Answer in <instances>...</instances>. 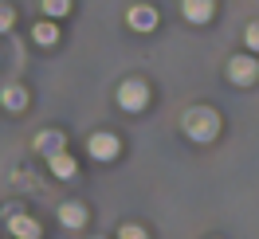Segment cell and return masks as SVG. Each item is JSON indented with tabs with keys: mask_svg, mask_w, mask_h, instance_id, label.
<instances>
[{
	"mask_svg": "<svg viewBox=\"0 0 259 239\" xmlns=\"http://www.w3.org/2000/svg\"><path fill=\"white\" fill-rule=\"evenodd\" d=\"M35 149H39L48 161L59 157V153H67V149H63V133H59V129H44V133L35 137Z\"/></svg>",
	"mask_w": 259,
	"mask_h": 239,
	"instance_id": "8992f818",
	"label": "cell"
},
{
	"mask_svg": "<svg viewBox=\"0 0 259 239\" xmlns=\"http://www.w3.org/2000/svg\"><path fill=\"white\" fill-rule=\"evenodd\" d=\"M255 75H259V63L251 59V55H236V59L228 63V79H232V82H240V86L255 82Z\"/></svg>",
	"mask_w": 259,
	"mask_h": 239,
	"instance_id": "3957f363",
	"label": "cell"
},
{
	"mask_svg": "<svg viewBox=\"0 0 259 239\" xmlns=\"http://www.w3.org/2000/svg\"><path fill=\"white\" fill-rule=\"evenodd\" d=\"M44 12L48 16H67L71 12V0H44Z\"/></svg>",
	"mask_w": 259,
	"mask_h": 239,
	"instance_id": "4fadbf2b",
	"label": "cell"
},
{
	"mask_svg": "<svg viewBox=\"0 0 259 239\" xmlns=\"http://www.w3.org/2000/svg\"><path fill=\"white\" fill-rule=\"evenodd\" d=\"M32 39L48 47V43H55V39H59V28H55L51 20H44V24H35V28H32Z\"/></svg>",
	"mask_w": 259,
	"mask_h": 239,
	"instance_id": "7c38bea8",
	"label": "cell"
},
{
	"mask_svg": "<svg viewBox=\"0 0 259 239\" xmlns=\"http://www.w3.org/2000/svg\"><path fill=\"white\" fill-rule=\"evenodd\" d=\"M181 8H185V20H193V24H204V20H212V12H216L212 0H181Z\"/></svg>",
	"mask_w": 259,
	"mask_h": 239,
	"instance_id": "ba28073f",
	"label": "cell"
},
{
	"mask_svg": "<svg viewBox=\"0 0 259 239\" xmlns=\"http://www.w3.org/2000/svg\"><path fill=\"white\" fill-rule=\"evenodd\" d=\"M91 157L114 161L118 157V137H114V133H95V137H91Z\"/></svg>",
	"mask_w": 259,
	"mask_h": 239,
	"instance_id": "5b68a950",
	"label": "cell"
},
{
	"mask_svg": "<svg viewBox=\"0 0 259 239\" xmlns=\"http://www.w3.org/2000/svg\"><path fill=\"white\" fill-rule=\"evenodd\" d=\"M126 20H130L134 32H153V28H157V8H149V4H134Z\"/></svg>",
	"mask_w": 259,
	"mask_h": 239,
	"instance_id": "277c9868",
	"label": "cell"
},
{
	"mask_svg": "<svg viewBox=\"0 0 259 239\" xmlns=\"http://www.w3.org/2000/svg\"><path fill=\"white\" fill-rule=\"evenodd\" d=\"M0 102H4V110H24V106H28V90H24V86H4Z\"/></svg>",
	"mask_w": 259,
	"mask_h": 239,
	"instance_id": "9c48e42d",
	"label": "cell"
},
{
	"mask_svg": "<svg viewBox=\"0 0 259 239\" xmlns=\"http://www.w3.org/2000/svg\"><path fill=\"white\" fill-rule=\"evenodd\" d=\"M8 231L16 239H39V223L32 220V216H24V212H16L12 220H8Z\"/></svg>",
	"mask_w": 259,
	"mask_h": 239,
	"instance_id": "52a82bcc",
	"label": "cell"
},
{
	"mask_svg": "<svg viewBox=\"0 0 259 239\" xmlns=\"http://www.w3.org/2000/svg\"><path fill=\"white\" fill-rule=\"evenodd\" d=\"M12 8H8V4H0V32H8V28H12Z\"/></svg>",
	"mask_w": 259,
	"mask_h": 239,
	"instance_id": "9a60e30c",
	"label": "cell"
},
{
	"mask_svg": "<svg viewBox=\"0 0 259 239\" xmlns=\"http://www.w3.org/2000/svg\"><path fill=\"white\" fill-rule=\"evenodd\" d=\"M122 239H146V231H142L138 223H126V227H122Z\"/></svg>",
	"mask_w": 259,
	"mask_h": 239,
	"instance_id": "2e32d148",
	"label": "cell"
},
{
	"mask_svg": "<svg viewBox=\"0 0 259 239\" xmlns=\"http://www.w3.org/2000/svg\"><path fill=\"white\" fill-rule=\"evenodd\" d=\"M243 39H247V47H251V51H259V24H247Z\"/></svg>",
	"mask_w": 259,
	"mask_h": 239,
	"instance_id": "5bb4252c",
	"label": "cell"
},
{
	"mask_svg": "<svg viewBox=\"0 0 259 239\" xmlns=\"http://www.w3.org/2000/svg\"><path fill=\"white\" fill-rule=\"evenodd\" d=\"M59 220H63L67 227H82V223H87V208L71 200V204H63V208H59Z\"/></svg>",
	"mask_w": 259,
	"mask_h": 239,
	"instance_id": "30bf717a",
	"label": "cell"
},
{
	"mask_svg": "<svg viewBox=\"0 0 259 239\" xmlns=\"http://www.w3.org/2000/svg\"><path fill=\"white\" fill-rule=\"evenodd\" d=\"M146 102H149V86L142 79H126L118 86V106H122V110L138 114V110H146Z\"/></svg>",
	"mask_w": 259,
	"mask_h": 239,
	"instance_id": "7a4b0ae2",
	"label": "cell"
},
{
	"mask_svg": "<svg viewBox=\"0 0 259 239\" xmlns=\"http://www.w3.org/2000/svg\"><path fill=\"white\" fill-rule=\"evenodd\" d=\"M48 165L59 180H71V176H75V157H71V153H59V157H51Z\"/></svg>",
	"mask_w": 259,
	"mask_h": 239,
	"instance_id": "8fae6325",
	"label": "cell"
},
{
	"mask_svg": "<svg viewBox=\"0 0 259 239\" xmlns=\"http://www.w3.org/2000/svg\"><path fill=\"white\" fill-rule=\"evenodd\" d=\"M185 133L193 137V141H212L216 133H220V114L208 110V106H193V110L185 114Z\"/></svg>",
	"mask_w": 259,
	"mask_h": 239,
	"instance_id": "6da1fadb",
	"label": "cell"
}]
</instances>
